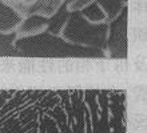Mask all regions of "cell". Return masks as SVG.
I'll use <instances>...</instances> for the list:
<instances>
[{"mask_svg": "<svg viewBox=\"0 0 147 133\" xmlns=\"http://www.w3.org/2000/svg\"><path fill=\"white\" fill-rule=\"evenodd\" d=\"M19 35L16 31H12L9 33L0 32V57L1 56H18L22 57L20 52L16 49L15 40Z\"/></svg>", "mask_w": 147, "mask_h": 133, "instance_id": "cell-6", "label": "cell"}, {"mask_svg": "<svg viewBox=\"0 0 147 133\" xmlns=\"http://www.w3.org/2000/svg\"><path fill=\"white\" fill-rule=\"evenodd\" d=\"M16 49L22 57H55V59H105L106 52L98 48L76 45L67 41L60 35L48 31L30 36H18Z\"/></svg>", "mask_w": 147, "mask_h": 133, "instance_id": "cell-1", "label": "cell"}, {"mask_svg": "<svg viewBox=\"0 0 147 133\" xmlns=\"http://www.w3.org/2000/svg\"><path fill=\"white\" fill-rule=\"evenodd\" d=\"M75 0H63V3L51 16H42V15H28L23 21L16 28L18 35L30 36V35L40 33L43 31H48L52 35H60L64 24L70 17V5Z\"/></svg>", "mask_w": 147, "mask_h": 133, "instance_id": "cell-3", "label": "cell"}, {"mask_svg": "<svg viewBox=\"0 0 147 133\" xmlns=\"http://www.w3.org/2000/svg\"><path fill=\"white\" fill-rule=\"evenodd\" d=\"M127 20L128 7L124 5L118 15L109 21L106 56L115 60L127 59Z\"/></svg>", "mask_w": 147, "mask_h": 133, "instance_id": "cell-4", "label": "cell"}, {"mask_svg": "<svg viewBox=\"0 0 147 133\" xmlns=\"http://www.w3.org/2000/svg\"><path fill=\"white\" fill-rule=\"evenodd\" d=\"M79 12L84 19L88 20L90 23H103V21L107 23V16H106L105 11L95 1H91L90 4H87L86 7L79 9Z\"/></svg>", "mask_w": 147, "mask_h": 133, "instance_id": "cell-7", "label": "cell"}, {"mask_svg": "<svg viewBox=\"0 0 147 133\" xmlns=\"http://www.w3.org/2000/svg\"><path fill=\"white\" fill-rule=\"evenodd\" d=\"M94 1L99 4L102 9L105 11L106 16H107V23L111 21L124 7V4L120 0H94Z\"/></svg>", "mask_w": 147, "mask_h": 133, "instance_id": "cell-8", "label": "cell"}, {"mask_svg": "<svg viewBox=\"0 0 147 133\" xmlns=\"http://www.w3.org/2000/svg\"><path fill=\"white\" fill-rule=\"evenodd\" d=\"M107 29L109 24L106 21L90 23L80 15L79 11H71L70 17L60 32V36L76 45L98 48L106 52Z\"/></svg>", "mask_w": 147, "mask_h": 133, "instance_id": "cell-2", "label": "cell"}, {"mask_svg": "<svg viewBox=\"0 0 147 133\" xmlns=\"http://www.w3.org/2000/svg\"><path fill=\"white\" fill-rule=\"evenodd\" d=\"M8 1H11V3H13L16 5V9H19V8L22 7H26L28 3H31L32 0H8Z\"/></svg>", "mask_w": 147, "mask_h": 133, "instance_id": "cell-9", "label": "cell"}, {"mask_svg": "<svg viewBox=\"0 0 147 133\" xmlns=\"http://www.w3.org/2000/svg\"><path fill=\"white\" fill-rule=\"evenodd\" d=\"M23 21V16L13 5H9L4 0H0V32L9 33L16 31Z\"/></svg>", "mask_w": 147, "mask_h": 133, "instance_id": "cell-5", "label": "cell"}]
</instances>
